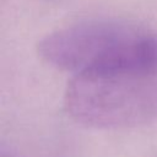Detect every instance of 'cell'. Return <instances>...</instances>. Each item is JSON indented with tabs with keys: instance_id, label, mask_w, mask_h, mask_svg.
Here are the masks:
<instances>
[{
	"instance_id": "cell-1",
	"label": "cell",
	"mask_w": 157,
	"mask_h": 157,
	"mask_svg": "<svg viewBox=\"0 0 157 157\" xmlns=\"http://www.w3.org/2000/svg\"><path fill=\"white\" fill-rule=\"evenodd\" d=\"M38 53L49 65L74 75L157 71V33L123 21H86L44 37Z\"/></svg>"
},
{
	"instance_id": "cell-2",
	"label": "cell",
	"mask_w": 157,
	"mask_h": 157,
	"mask_svg": "<svg viewBox=\"0 0 157 157\" xmlns=\"http://www.w3.org/2000/svg\"><path fill=\"white\" fill-rule=\"evenodd\" d=\"M65 107L74 120L97 129L146 123L157 114V71L74 75L65 92Z\"/></svg>"
},
{
	"instance_id": "cell-3",
	"label": "cell",
	"mask_w": 157,
	"mask_h": 157,
	"mask_svg": "<svg viewBox=\"0 0 157 157\" xmlns=\"http://www.w3.org/2000/svg\"><path fill=\"white\" fill-rule=\"evenodd\" d=\"M0 157H16V156H13L12 153H7V152L2 151V152H1V156H0Z\"/></svg>"
},
{
	"instance_id": "cell-4",
	"label": "cell",
	"mask_w": 157,
	"mask_h": 157,
	"mask_svg": "<svg viewBox=\"0 0 157 157\" xmlns=\"http://www.w3.org/2000/svg\"><path fill=\"white\" fill-rule=\"evenodd\" d=\"M48 1H58V0H48Z\"/></svg>"
}]
</instances>
